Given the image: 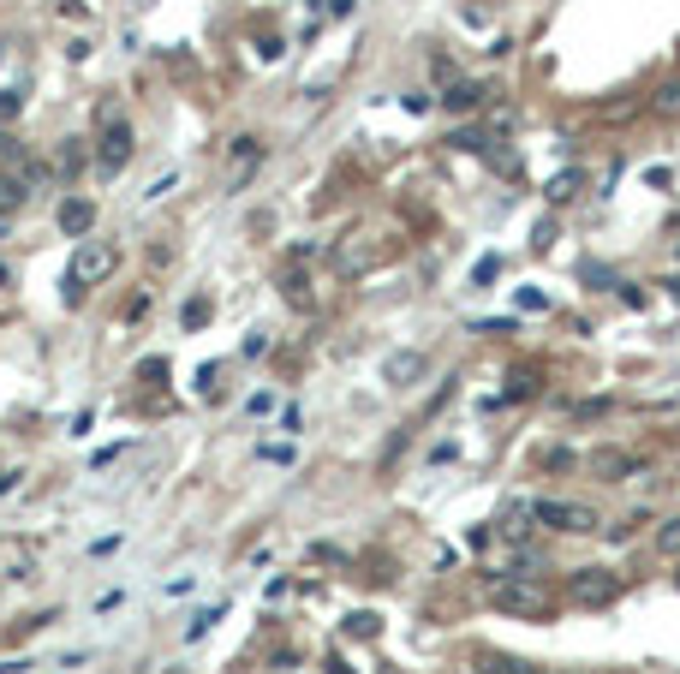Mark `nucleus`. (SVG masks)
Returning a JSON list of instances; mask_svg holds the SVG:
<instances>
[{
    "label": "nucleus",
    "instance_id": "nucleus-1",
    "mask_svg": "<svg viewBox=\"0 0 680 674\" xmlns=\"http://www.w3.org/2000/svg\"><path fill=\"white\" fill-rule=\"evenodd\" d=\"M114 269H120V245H108V239H84L78 257H72V269H66V287H72V293H90V287H101Z\"/></svg>",
    "mask_w": 680,
    "mask_h": 674
},
{
    "label": "nucleus",
    "instance_id": "nucleus-2",
    "mask_svg": "<svg viewBox=\"0 0 680 674\" xmlns=\"http://www.w3.org/2000/svg\"><path fill=\"white\" fill-rule=\"evenodd\" d=\"M531 519H538L543 532H567V537H585L603 525L585 501H531Z\"/></svg>",
    "mask_w": 680,
    "mask_h": 674
},
{
    "label": "nucleus",
    "instance_id": "nucleus-3",
    "mask_svg": "<svg viewBox=\"0 0 680 674\" xmlns=\"http://www.w3.org/2000/svg\"><path fill=\"white\" fill-rule=\"evenodd\" d=\"M132 161V126L120 119V108H108V126H101V150H96V167L101 174H120Z\"/></svg>",
    "mask_w": 680,
    "mask_h": 674
},
{
    "label": "nucleus",
    "instance_id": "nucleus-4",
    "mask_svg": "<svg viewBox=\"0 0 680 674\" xmlns=\"http://www.w3.org/2000/svg\"><path fill=\"white\" fill-rule=\"evenodd\" d=\"M567 591H573V603H585V609H603V603L620 597V579L603 573V567H579V573L567 579Z\"/></svg>",
    "mask_w": 680,
    "mask_h": 674
},
{
    "label": "nucleus",
    "instance_id": "nucleus-5",
    "mask_svg": "<svg viewBox=\"0 0 680 674\" xmlns=\"http://www.w3.org/2000/svg\"><path fill=\"white\" fill-rule=\"evenodd\" d=\"M496 603L507 609V615H543V609H549L543 585H531V579H507V585H496Z\"/></svg>",
    "mask_w": 680,
    "mask_h": 674
},
{
    "label": "nucleus",
    "instance_id": "nucleus-6",
    "mask_svg": "<svg viewBox=\"0 0 680 674\" xmlns=\"http://www.w3.org/2000/svg\"><path fill=\"white\" fill-rule=\"evenodd\" d=\"M424 370H430V358H424V353H388V358H382V382H388V388H412Z\"/></svg>",
    "mask_w": 680,
    "mask_h": 674
},
{
    "label": "nucleus",
    "instance_id": "nucleus-7",
    "mask_svg": "<svg viewBox=\"0 0 680 674\" xmlns=\"http://www.w3.org/2000/svg\"><path fill=\"white\" fill-rule=\"evenodd\" d=\"M257 161H263V143L257 138H233V150H227V185L239 191L245 179L257 174Z\"/></svg>",
    "mask_w": 680,
    "mask_h": 674
},
{
    "label": "nucleus",
    "instance_id": "nucleus-8",
    "mask_svg": "<svg viewBox=\"0 0 680 674\" xmlns=\"http://www.w3.org/2000/svg\"><path fill=\"white\" fill-rule=\"evenodd\" d=\"M221 615H227V603H209V609H198V615L185 621V633H180V638H185V645H198L203 633H215V621H221Z\"/></svg>",
    "mask_w": 680,
    "mask_h": 674
},
{
    "label": "nucleus",
    "instance_id": "nucleus-9",
    "mask_svg": "<svg viewBox=\"0 0 680 674\" xmlns=\"http://www.w3.org/2000/svg\"><path fill=\"white\" fill-rule=\"evenodd\" d=\"M90 221H96V203H84V198L61 203V227L66 233H90Z\"/></svg>",
    "mask_w": 680,
    "mask_h": 674
},
{
    "label": "nucleus",
    "instance_id": "nucleus-10",
    "mask_svg": "<svg viewBox=\"0 0 680 674\" xmlns=\"http://www.w3.org/2000/svg\"><path fill=\"white\" fill-rule=\"evenodd\" d=\"M478 102H483V90H478V84H454V90L441 96V108H448V114H472Z\"/></svg>",
    "mask_w": 680,
    "mask_h": 674
},
{
    "label": "nucleus",
    "instance_id": "nucleus-11",
    "mask_svg": "<svg viewBox=\"0 0 680 674\" xmlns=\"http://www.w3.org/2000/svg\"><path fill=\"white\" fill-rule=\"evenodd\" d=\"M525 519H531V501H507V508H501V519H496V525H501V532H507V537H520V532H525Z\"/></svg>",
    "mask_w": 680,
    "mask_h": 674
},
{
    "label": "nucleus",
    "instance_id": "nucleus-12",
    "mask_svg": "<svg viewBox=\"0 0 680 674\" xmlns=\"http://www.w3.org/2000/svg\"><path fill=\"white\" fill-rule=\"evenodd\" d=\"M472 674H531V669H525V662H514V656H483Z\"/></svg>",
    "mask_w": 680,
    "mask_h": 674
},
{
    "label": "nucleus",
    "instance_id": "nucleus-13",
    "mask_svg": "<svg viewBox=\"0 0 680 674\" xmlns=\"http://www.w3.org/2000/svg\"><path fill=\"white\" fill-rule=\"evenodd\" d=\"M167 191H180V174H156L150 185H143V203H161Z\"/></svg>",
    "mask_w": 680,
    "mask_h": 674
},
{
    "label": "nucleus",
    "instance_id": "nucleus-14",
    "mask_svg": "<svg viewBox=\"0 0 680 674\" xmlns=\"http://www.w3.org/2000/svg\"><path fill=\"white\" fill-rule=\"evenodd\" d=\"M573 191H579V174H573V167H567V174H555V179H549V203H567V198H573Z\"/></svg>",
    "mask_w": 680,
    "mask_h": 674
},
{
    "label": "nucleus",
    "instance_id": "nucleus-15",
    "mask_svg": "<svg viewBox=\"0 0 680 674\" xmlns=\"http://www.w3.org/2000/svg\"><path fill=\"white\" fill-rule=\"evenodd\" d=\"M620 472H627V459H620V454H597V477H603V483H620Z\"/></svg>",
    "mask_w": 680,
    "mask_h": 674
},
{
    "label": "nucleus",
    "instance_id": "nucleus-16",
    "mask_svg": "<svg viewBox=\"0 0 680 674\" xmlns=\"http://www.w3.org/2000/svg\"><path fill=\"white\" fill-rule=\"evenodd\" d=\"M657 549L662 556H680V519H668V525L657 532Z\"/></svg>",
    "mask_w": 680,
    "mask_h": 674
},
{
    "label": "nucleus",
    "instance_id": "nucleus-17",
    "mask_svg": "<svg viewBox=\"0 0 680 674\" xmlns=\"http://www.w3.org/2000/svg\"><path fill=\"white\" fill-rule=\"evenodd\" d=\"M496 275H501V257H483L478 269H472V280H478V287H483V280H496Z\"/></svg>",
    "mask_w": 680,
    "mask_h": 674
},
{
    "label": "nucleus",
    "instance_id": "nucleus-18",
    "mask_svg": "<svg viewBox=\"0 0 680 674\" xmlns=\"http://www.w3.org/2000/svg\"><path fill=\"white\" fill-rule=\"evenodd\" d=\"M430 459H436V466H448V459H460V442H436V448H430Z\"/></svg>",
    "mask_w": 680,
    "mask_h": 674
},
{
    "label": "nucleus",
    "instance_id": "nucleus-19",
    "mask_svg": "<svg viewBox=\"0 0 680 674\" xmlns=\"http://www.w3.org/2000/svg\"><path fill=\"white\" fill-rule=\"evenodd\" d=\"M346 633H352V638H359V633L370 638V633H376V621H370V615H352V621H346Z\"/></svg>",
    "mask_w": 680,
    "mask_h": 674
},
{
    "label": "nucleus",
    "instance_id": "nucleus-20",
    "mask_svg": "<svg viewBox=\"0 0 680 674\" xmlns=\"http://www.w3.org/2000/svg\"><path fill=\"white\" fill-rule=\"evenodd\" d=\"M12 203H19V185H6V179H0V209H12Z\"/></svg>",
    "mask_w": 680,
    "mask_h": 674
}]
</instances>
